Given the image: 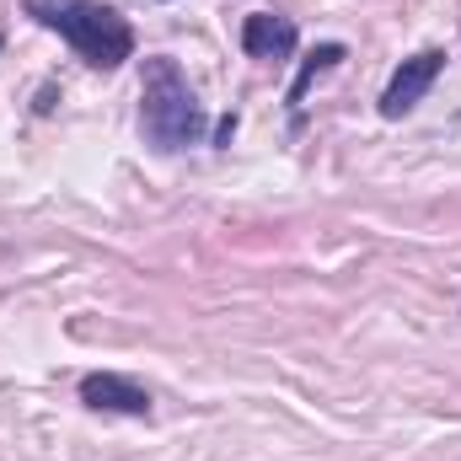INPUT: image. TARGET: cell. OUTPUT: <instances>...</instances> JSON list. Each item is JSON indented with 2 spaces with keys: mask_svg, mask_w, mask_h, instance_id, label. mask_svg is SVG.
<instances>
[{
  "mask_svg": "<svg viewBox=\"0 0 461 461\" xmlns=\"http://www.w3.org/2000/svg\"><path fill=\"white\" fill-rule=\"evenodd\" d=\"M344 54H348L344 43H322V49H312V54L301 59V76H295V81H290V92H285L290 113H301V103H306V86H312V81H317L322 70H333V65H339Z\"/></svg>",
  "mask_w": 461,
  "mask_h": 461,
  "instance_id": "cell-6",
  "label": "cell"
},
{
  "mask_svg": "<svg viewBox=\"0 0 461 461\" xmlns=\"http://www.w3.org/2000/svg\"><path fill=\"white\" fill-rule=\"evenodd\" d=\"M22 11L38 27L59 32L92 70H118L134 54V27L103 0H22Z\"/></svg>",
  "mask_w": 461,
  "mask_h": 461,
  "instance_id": "cell-2",
  "label": "cell"
},
{
  "mask_svg": "<svg viewBox=\"0 0 461 461\" xmlns=\"http://www.w3.org/2000/svg\"><path fill=\"white\" fill-rule=\"evenodd\" d=\"M295 43H301V32H295L290 16L252 11V16L241 22V54H247V59H290Z\"/></svg>",
  "mask_w": 461,
  "mask_h": 461,
  "instance_id": "cell-5",
  "label": "cell"
},
{
  "mask_svg": "<svg viewBox=\"0 0 461 461\" xmlns=\"http://www.w3.org/2000/svg\"><path fill=\"white\" fill-rule=\"evenodd\" d=\"M230 134H236V113H226L215 123V145H230Z\"/></svg>",
  "mask_w": 461,
  "mask_h": 461,
  "instance_id": "cell-7",
  "label": "cell"
},
{
  "mask_svg": "<svg viewBox=\"0 0 461 461\" xmlns=\"http://www.w3.org/2000/svg\"><path fill=\"white\" fill-rule=\"evenodd\" d=\"M204 129H210V118H204L199 92L188 86L183 65L167 54H150L145 76H140V134H145V145L172 156V150L199 145Z\"/></svg>",
  "mask_w": 461,
  "mask_h": 461,
  "instance_id": "cell-1",
  "label": "cell"
},
{
  "mask_svg": "<svg viewBox=\"0 0 461 461\" xmlns=\"http://www.w3.org/2000/svg\"><path fill=\"white\" fill-rule=\"evenodd\" d=\"M81 402L92 413H123V419H150V392L118 370H97L81 381Z\"/></svg>",
  "mask_w": 461,
  "mask_h": 461,
  "instance_id": "cell-4",
  "label": "cell"
},
{
  "mask_svg": "<svg viewBox=\"0 0 461 461\" xmlns=\"http://www.w3.org/2000/svg\"><path fill=\"white\" fill-rule=\"evenodd\" d=\"M440 70H446V49H419L413 59H402L397 70H392V81H386V92H381V118H408L424 97H429V86L440 81Z\"/></svg>",
  "mask_w": 461,
  "mask_h": 461,
  "instance_id": "cell-3",
  "label": "cell"
}]
</instances>
